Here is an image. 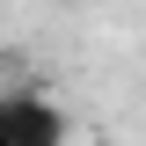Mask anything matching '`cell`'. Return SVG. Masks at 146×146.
Returning a JSON list of instances; mask_svg holds the SVG:
<instances>
[{"instance_id":"cell-1","label":"cell","mask_w":146,"mask_h":146,"mask_svg":"<svg viewBox=\"0 0 146 146\" xmlns=\"http://www.w3.org/2000/svg\"><path fill=\"white\" fill-rule=\"evenodd\" d=\"M0 110H7V131H15V146H66V110H51L44 95L15 88V95H0Z\"/></svg>"},{"instance_id":"cell-2","label":"cell","mask_w":146,"mask_h":146,"mask_svg":"<svg viewBox=\"0 0 146 146\" xmlns=\"http://www.w3.org/2000/svg\"><path fill=\"white\" fill-rule=\"evenodd\" d=\"M0 146H15V131H7V110H0Z\"/></svg>"}]
</instances>
